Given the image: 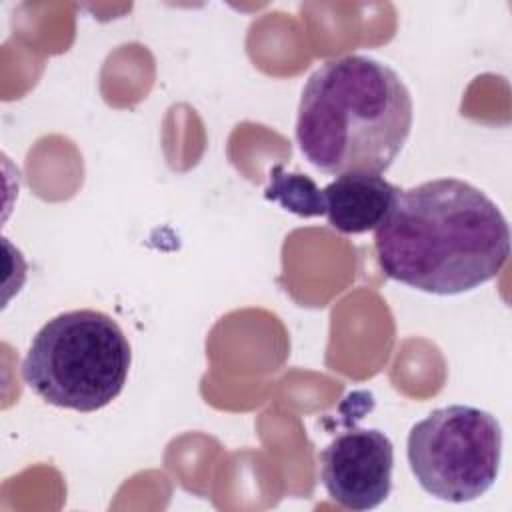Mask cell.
Wrapping results in <instances>:
<instances>
[{
    "mask_svg": "<svg viewBox=\"0 0 512 512\" xmlns=\"http://www.w3.org/2000/svg\"><path fill=\"white\" fill-rule=\"evenodd\" d=\"M384 276L436 296L464 294L496 278L510 256L502 210L480 188L436 178L400 188L374 230Z\"/></svg>",
    "mask_w": 512,
    "mask_h": 512,
    "instance_id": "obj_1",
    "label": "cell"
},
{
    "mask_svg": "<svg viewBox=\"0 0 512 512\" xmlns=\"http://www.w3.org/2000/svg\"><path fill=\"white\" fill-rule=\"evenodd\" d=\"M320 480L346 510H372L392 490L394 446L378 428H348L320 452Z\"/></svg>",
    "mask_w": 512,
    "mask_h": 512,
    "instance_id": "obj_5",
    "label": "cell"
},
{
    "mask_svg": "<svg viewBox=\"0 0 512 512\" xmlns=\"http://www.w3.org/2000/svg\"><path fill=\"white\" fill-rule=\"evenodd\" d=\"M398 186L380 174L348 172L322 188L324 216L342 234L376 230L390 212Z\"/></svg>",
    "mask_w": 512,
    "mask_h": 512,
    "instance_id": "obj_6",
    "label": "cell"
},
{
    "mask_svg": "<svg viewBox=\"0 0 512 512\" xmlns=\"http://www.w3.org/2000/svg\"><path fill=\"white\" fill-rule=\"evenodd\" d=\"M264 196L298 216H324V198L316 182L306 174L284 172L282 164L272 168Z\"/></svg>",
    "mask_w": 512,
    "mask_h": 512,
    "instance_id": "obj_7",
    "label": "cell"
},
{
    "mask_svg": "<svg viewBox=\"0 0 512 512\" xmlns=\"http://www.w3.org/2000/svg\"><path fill=\"white\" fill-rule=\"evenodd\" d=\"M406 458L424 492L452 504L472 502L498 478L500 422L466 404L436 408L410 428Z\"/></svg>",
    "mask_w": 512,
    "mask_h": 512,
    "instance_id": "obj_4",
    "label": "cell"
},
{
    "mask_svg": "<svg viewBox=\"0 0 512 512\" xmlns=\"http://www.w3.org/2000/svg\"><path fill=\"white\" fill-rule=\"evenodd\" d=\"M414 106L388 64L348 54L324 62L302 88L296 142L324 174H382L402 152Z\"/></svg>",
    "mask_w": 512,
    "mask_h": 512,
    "instance_id": "obj_2",
    "label": "cell"
},
{
    "mask_svg": "<svg viewBox=\"0 0 512 512\" xmlns=\"http://www.w3.org/2000/svg\"><path fill=\"white\" fill-rule=\"evenodd\" d=\"M130 362V342L118 322L82 308L50 318L36 332L22 360V378L52 406L96 412L118 398Z\"/></svg>",
    "mask_w": 512,
    "mask_h": 512,
    "instance_id": "obj_3",
    "label": "cell"
}]
</instances>
